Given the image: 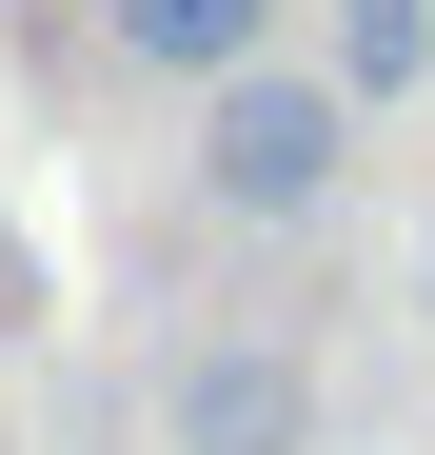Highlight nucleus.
<instances>
[{"label":"nucleus","instance_id":"f257e3e1","mask_svg":"<svg viewBox=\"0 0 435 455\" xmlns=\"http://www.w3.org/2000/svg\"><path fill=\"white\" fill-rule=\"evenodd\" d=\"M356 139H376V119L277 40V60H238V80H198V159L178 179H198V218H238V238H317L336 179H356Z\"/></svg>","mask_w":435,"mask_h":455},{"label":"nucleus","instance_id":"f03ea898","mask_svg":"<svg viewBox=\"0 0 435 455\" xmlns=\"http://www.w3.org/2000/svg\"><path fill=\"white\" fill-rule=\"evenodd\" d=\"M159 455H317V356L277 317H198L159 356Z\"/></svg>","mask_w":435,"mask_h":455},{"label":"nucleus","instance_id":"7ed1b4c3","mask_svg":"<svg viewBox=\"0 0 435 455\" xmlns=\"http://www.w3.org/2000/svg\"><path fill=\"white\" fill-rule=\"evenodd\" d=\"M277 40H297V0H99V60L159 80V100L238 80V60H277Z\"/></svg>","mask_w":435,"mask_h":455},{"label":"nucleus","instance_id":"20e7f679","mask_svg":"<svg viewBox=\"0 0 435 455\" xmlns=\"http://www.w3.org/2000/svg\"><path fill=\"white\" fill-rule=\"evenodd\" d=\"M297 60L376 119V100H415V80H435V0H317V40H297Z\"/></svg>","mask_w":435,"mask_h":455},{"label":"nucleus","instance_id":"39448f33","mask_svg":"<svg viewBox=\"0 0 435 455\" xmlns=\"http://www.w3.org/2000/svg\"><path fill=\"white\" fill-rule=\"evenodd\" d=\"M415 317H435V218H415Z\"/></svg>","mask_w":435,"mask_h":455},{"label":"nucleus","instance_id":"423d86ee","mask_svg":"<svg viewBox=\"0 0 435 455\" xmlns=\"http://www.w3.org/2000/svg\"><path fill=\"white\" fill-rule=\"evenodd\" d=\"M0 317H20V238H0Z\"/></svg>","mask_w":435,"mask_h":455}]
</instances>
